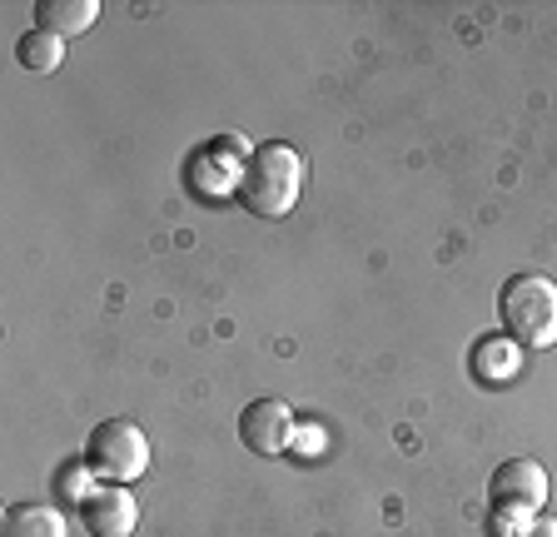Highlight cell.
Listing matches in <instances>:
<instances>
[{
	"mask_svg": "<svg viewBox=\"0 0 557 537\" xmlns=\"http://www.w3.org/2000/svg\"><path fill=\"white\" fill-rule=\"evenodd\" d=\"M234 195L255 220H284L304 195V154L284 140H264L244 154Z\"/></svg>",
	"mask_w": 557,
	"mask_h": 537,
	"instance_id": "obj_1",
	"label": "cell"
},
{
	"mask_svg": "<svg viewBox=\"0 0 557 537\" xmlns=\"http://www.w3.org/2000/svg\"><path fill=\"white\" fill-rule=\"evenodd\" d=\"M498 319L518 349H547L557 344V284L537 268L512 274L498 294Z\"/></svg>",
	"mask_w": 557,
	"mask_h": 537,
	"instance_id": "obj_2",
	"label": "cell"
},
{
	"mask_svg": "<svg viewBox=\"0 0 557 537\" xmlns=\"http://www.w3.org/2000/svg\"><path fill=\"white\" fill-rule=\"evenodd\" d=\"M85 467L110 483H135L150 467V438L129 419H104L85 438Z\"/></svg>",
	"mask_w": 557,
	"mask_h": 537,
	"instance_id": "obj_3",
	"label": "cell"
},
{
	"mask_svg": "<svg viewBox=\"0 0 557 537\" xmlns=\"http://www.w3.org/2000/svg\"><path fill=\"white\" fill-rule=\"evenodd\" d=\"M543 502H547V467L537 458H508V463L493 467V478H487V508H493V517L528 523Z\"/></svg>",
	"mask_w": 557,
	"mask_h": 537,
	"instance_id": "obj_4",
	"label": "cell"
},
{
	"mask_svg": "<svg viewBox=\"0 0 557 537\" xmlns=\"http://www.w3.org/2000/svg\"><path fill=\"white\" fill-rule=\"evenodd\" d=\"M294 433H299V419L284 398H255L244 403L239 413V444L255 458H284L294 448Z\"/></svg>",
	"mask_w": 557,
	"mask_h": 537,
	"instance_id": "obj_5",
	"label": "cell"
},
{
	"mask_svg": "<svg viewBox=\"0 0 557 537\" xmlns=\"http://www.w3.org/2000/svg\"><path fill=\"white\" fill-rule=\"evenodd\" d=\"M81 523L90 537H129L139 523V502L129 498L125 483H110V488H90L81 502Z\"/></svg>",
	"mask_w": 557,
	"mask_h": 537,
	"instance_id": "obj_6",
	"label": "cell"
},
{
	"mask_svg": "<svg viewBox=\"0 0 557 537\" xmlns=\"http://www.w3.org/2000/svg\"><path fill=\"white\" fill-rule=\"evenodd\" d=\"M518 359H522V349L512 339H503V334H483V339L473 344V353H468V369H473L478 384L503 388V384L518 378Z\"/></svg>",
	"mask_w": 557,
	"mask_h": 537,
	"instance_id": "obj_7",
	"label": "cell"
},
{
	"mask_svg": "<svg viewBox=\"0 0 557 537\" xmlns=\"http://www.w3.org/2000/svg\"><path fill=\"white\" fill-rule=\"evenodd\" d=\"M35 21H40V30H50V36H85L95 21H100V5L95 0H40L35 5Z\"/></svg>",
	"mask_w": 557,
	"mask_h": 537,
	"instance_id": "obj_8",
	"label": "cell"
},
{
	"mask_svg": "<svg viewBox=\"0 0 557 537\" xmlns=\"http://www.w3.org/2000/svg\"><path fill=\"white\" fill-rule=\"evenodd\" d=\"M5 537H65V517L50 502H11L5 508Z\"/></svg>",
	"mask_w": 557,
	"mask_h": 537,
	"instance_id": "obj_9",
	"label": "cell"
},
{
	"mask_svg": "<svg viewBox=\"0 0 557 537\" xmlns=\"http://www.w3.org/2000/svg\"><path fill=\"white\" fill-rule=\"evenodd\" d=\"M15 60H21L25 71H35V75H50L60 60H65V40L35 25V30H25V36L15 40Z\"/></svg>",
	"mask_w": 557,
	"mask_h": 537,
	"instance_id": "obj_10",
	"label": "cell"
},
{
	"mask_svg": "<svg viewBox=\"0 0 557 537\" xmlns=\"http://www.w3.org/2000/svg\"><path fill=\"white\" fill-rule=\"evenodd\" d=\"M518 537H557V517H528Z\"/></svg>",
	"mask_w": 557,
	"mask_h": 537,
	"instance_id": "obj_11",
	"label": "cell"
}]
</instances>
